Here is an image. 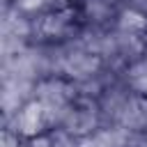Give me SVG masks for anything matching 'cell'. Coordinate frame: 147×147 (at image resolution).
Segmentation results:
<instances>
[{
  "instance_id": "1",
  "label": "cell",
  "mask_w": 147,
  "mask_h": 147,
  "mask_svg": "<svg viewBox=\"0 0 147 147\" xmlns=\"http://www.w3.org/2000/svg\"><path fill=\"white\" fill-rule=\"evenodd\" d=\"M129 85L136 92H147V62H140L129 71Z\"/></svg>"
}]
</instances>
